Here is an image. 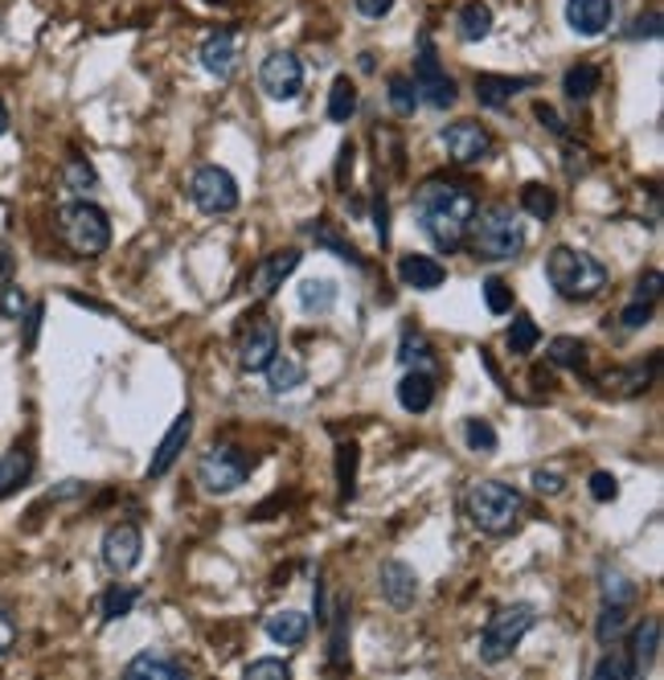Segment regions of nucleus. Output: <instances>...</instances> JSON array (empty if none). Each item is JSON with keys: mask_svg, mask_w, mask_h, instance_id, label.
<instances>
[{"mask_svg": "<svg viewBox=\"0 0 664 680\" xmlns=\"http://www.w3.org/2000/svg\"><path fill=\"white\" fill-rule=\"evenodd\" d=\"M521 209L537 222H549V217L558 214V193L542 181H529V185H521Z\"/></svg>", "mask_w": 664, "mask_h": 680, "instance_id": "obj_34", "label": "nucleus"}, {"mask_svg": "<svg viewBox=\"0 0 664 680\" xmlns=\"http://www.w3.org/2000/svg\"><path fill=\"white\" fill-rule=\"evenodd\" d=\"M386 99H390L394 116H415V107H419L415 78H410V74H390V78H386Z\"/></svg>", "mask_w": 664, "mask_h": 680, "instance_id": "obj_37", "label": "nucleus"}, {"mask_svg": "<svg viewBox=\"0 0 664 680\" xmlns=\"http://www.w3.org/2000/svg\"><path fill=\"white\" fill-rule=\"evenodd\" d=\"M58 234L62 242L78 255V259H99L103 250L111 247V222L99 205L87 197H74L58 209Z\"/></svg>", "mask_w": 664, "mask_h": 680, "instance_id": "obj_5", "label": "nucleus"}, {"mask_svg": "<svg viewBox=\"0 0 664 680\" xmlns=\"http://www.w3.org/2000/svg\"><path fill=\"white\" fill-rule=\"evenodd\" d=\"M534 488L542 496H563L566 493V476H558V472H534Z\"/></svg>", "mask_w": 664, "mask_h": 680, "instance_id": "obj_54", "label": "nucleus"}, {"mask_svg": "<svg viewBox=\"0 0 664 680\" xmlns=\"http://www.w3.org/2000/svg\"><path fill=\"white\" fill-rule=\"evenodd\" d=\"M140 553H144V533H140V525L119 521L103 533V565H107L111 574H131V570L140 565Z\"/></svg>", "mask_w": 664, "mask_h": 680, "instance_id": "obj_12", "label": "nucleus"}, {"mask_svg": "<svg viewBox=\"0 0 664 680\" xmlns=\"http://www.w3.org/2000/svg\"><path fill=\"white\" fill-rule=\"evenodd\" d=\"M398 361H403L406 369H427V365H431V345H427V336L406 333L403 348H398Z\"/></svg>", "mask_w": 664, "mask_h": 680, "instance_id": "obj_45", "label": "nucleus"}, {"mask_svg": "<svg viewBox=\"0 0 664 680\" xmlns=\"http://www.w3.org/2000/svg\"><path fill=\"white\" fill-rule=\"evenodd\" d=\"M9 131V107H4V99H0V136Z\"/></svg>", "mask_w": 664, "mask_h": 680, "instance_id": "obj_61", "label": "nucleus"}, {"mask_svg": "<svg viewBox=\"0 0 664 680\" xmlns=\"http://www.w3.org/2000/svg\"><path fill=\"white\" fill-rule=\"evenodd\" d=\"M300 250L296 247H288V250H271V255H267V259L259 262V267H255V279H250V288H255V295H259V300H271L275 291L283 288V279L291 276V271H296V267H300Z\"/></svg>", "mask_w": 664, "mask_h": 680, "instance_id": "obj_16", "label": "nucleus"}, {"mask_svg": "<svg viewBox=\"0 0 664 680\" xmlns=\"http://www.w3.org/2000/svg\"><path fill=\"white\" fill-rule=\"evenodd\" d=\"M656 357H652L649 365H632V369H615V374H603L595 386L603 393H611V398H635V393H644L652 386V377H656Z\"/></svg>", "mask_w": 664, "mask_h": 680, "instance_id": "obj_21", "label": "nucleus"}, {"mask_svg": "<svg viewBox=\"0 0 664 680\" xmlns=\"http://www.w3.org/2000/svg\"><path fill=\"white\" fill-rule=\"evenodd\" d=\"M591 496L599 500V505L615 500V496H620V479L611 476V472H595V476H591Z\"/></svg>", "mask_w": 664, "mask_h": 680, "instance_id": "obj_52", "label": "nucleus"}, {"mask_svg": "<svg viewBox=\"0 0 664 680\" xmlns=\"http://www.w3.org/2000/svg\"><path fill=\"white\" fill-rule=\"evenodd\" d=\"M476 99L480 107H492V111H501L508 102L517 99L525 87H534V78H508V74H476Z\"/></svg>", "mask_w": 664, "mask_h": 680, "instance_id": "obj_20", "label": "nucleus"}, {"mask_svg": "<svg viewBox=\"0 0 664 680\" xmlns=\"http://www.w3.org/2000/svg\"><path fill=\"white\" fill-rule=\"evenodd\" d=\"M189 668L181 660H169V656H152V651H140L128 668H124V677L140 680V677H152V680H176L185 677Z\"/></svg>", "mask_w": 664, "mask_h": 680, "instance_id": "obj_28", "label": "nucleus"}, {"mask_svg": "<svg viewBox=\"0 0 664 680\" xmlns=\"http://www.w3.org/2000/svg\"><path fill=\"white\" fill-rule=\"evenodd\" d=\"M529 242V234H525V222L513 205L496 202V205H484L476 214H472V226H468V238H463V247L472 250V259H484V262H513L525 250Z\"/></svg>", "mask_w": 664, "mask_h": 680, "instance_id": "obj_2", "label": "nucleus"}, {"mask_svg": "<svg viewBox=\"0 0 664 680\" xmlns=\"http://www.w3.org/2000/svg\"><path fill=\"white\" fill-rule=\"evenodd\" d=\"M374 222H377V242H382V247H390V209H386V197H377Z\"/></svg>", "mask_w": 664, "mask_h": 680, "instance_id": "obj_57", "label": "nucleus"}, {"mask_svg": "<svg viewBox=\"0 0 664 680\" xmlns=\"http://www.w3.org/2000/svg\"><path fill=\"white\" fill-rule=\"evenodd\" d=\"M308 238H312L320 250H329V255H336L341 262H349V267H365V259L357 255V247H353L349 238H341V230H336L332 222H312V226H308Z\"/></svg>", "mask_w": 664, "mask_h": 680, "instance_id": "obj_26", "label": "nucleus"}, {"mask_svg": "<svg viewBox=\"0 0 664 680\" xmlns=\"http://www.w3.org/2000/svg\"><path fill=\"white\" fill-rule=\"evenodd\" d=\"M353 156H357V148L353 144L341 148V160H336V185H345L349 181V173H353Z\"/></svg>", "mask_w": 664, "mask_h": 680, "instance_id": "obj_59", "label": "nucleus"}, {"mask_svg": "<svg viewBox=\"0 0 664 680\" xmlns=\"http://www.w3.org/2000/svg\"><path fill=\"white\" fill-rule=\"evenodd\" d=\"M534 116L542 119V128H549V131H554V136H563V140H566V123H563V116H558V111H554L549 102H537Z\"/></svg>", "mask_w": 664, "mask_h": 680, "instance_id": "obj_56", "label": "nucleus"}, {"mask_svg": "<svg viewBox=\"0 0 664 680\" xmlns=\"http://www.w3.org/2000/svg\"><path fill=\"white\" fill-rule=\"evenodd\" d=\"M329 665L332 668H349V603H336V611H332Z\"/></svg>", "mask_w": 664, "mask_h": 680, "instance_id": "obj_39", "label": "nucleus"}, {"mask_svg": "<svg viewBox=\"0 0 664 680\" xmlns=\"http://www.w3.org/2000/svg\"><path fill=\"white\" fill-rule=\"evenodd\" d=\"M439 144H443L451 164H480V160L492 156L496 140H492V131L484 123H476V119H456V123H448V128L439 131Z\"/></svg>", "mask_w": 664, "mask_h": 680, "instance_id": "obj_10", "label": "nucleus"}, {"mask_svg": "<svg viewBox=\"0 0 664 680\" xmlns=\"http://www.w3.org/2000/svg\"><path fill=\"white\" fill-rule=\"evenodd\" d=\"M42 316H45V307L42 304H30L25 307V353H30L33 345H38V333H42Z\"/></svg>", "mask_w": 664, "mask_h": 680, "instance_id": "obj_53", "label": "nucleus"}, {"mask_svg": "<svg viewBox=\"0 0 664 680\" xmlns=\"http://www.w3.org/2000/svg\"><path fill=\"white\" fill-rule=\"evenodd\" d=\"M463 443L472 451H480V455H492L501 439H496V427L489 419H468L463 422Z\"/></svg>", "mask_w": 664, "mask_h": 680, "instance_id": "obj_44", "label": "nucleus"}, {"mask_svg": "<svg viewBox=\"0 0 664 680\" xmlns=\"http://www.w3.org/2000/svg\"><path fill=\"white\" fill-rule=\"evenodd\" d=\"M189 434H193V410H181L176 422L169 427V434L160 439V447L152 451V464H148V479H164L173 472V464L181 460V451H185Z\"/></svg>", "mask_w": 664, "mask_h": 680, "instance_id": "obj_15", "label": "nucleus"}, {"mask_svg": "<svg viewBox=\"0 0 664 680\" xmlns=\"http://www.w3.org/2000/svg\"><path fill=\"white\" fill-rule=\"evenodd\" d=\"M537 623V607L534 603H505V607H496L484 623V632H480V660L484 665H501L508 660L513 651L521 648V639L534 632Z\"/></svg>", "mask_w": 664, "mask_h": 680, "instance_id": "obj_6", "label": "nucleus"}, {"mask_svg": "<svg viewBox=\"0 0 664 680\" xmlns=\"http://www.w3.org/2000/svg\"><path fill=\"white\" fill-rule=\"evenodd\" d=\"M357 460H362L357 443H341V447H336V484H341V500H353V496H357Z\"/></svg>", "mask_w": 664, "mask_h": 680, "instance_id": "obj_38", "label": "nucleus"}, {"mask_svg": "<svg viewBox=\"0 0 664 680\" xmlns=\"http://www.w3.org/2000/svg\"><path fill=\"white\" fill-rule=\"evenodd\" d=\"M140 603V591L136 586H111V591H103V598H99V611H103V619L107 623H116V619H124V615H131V607Z\"/></svg>", "mask_w": 664, "mask_h": 680, "instance_id": "obj_42", "label": "nucleus"}, {"mask_svg": "<svg viewBox=\"0 0 664 680\" xmlns=\"http://www.w3.org/2000/svg\"><path fill=\"white\" fill-rule=\"evenodd\" d=\"M628 623H632V611L620 607V603H603L599 619H595V639L607 648V644H615V639L628 632Z\"/></svg>", "mask_w": 664, "mask_h": 680, "instance_id": "obj_35", "label": "nucleus"}, {"mask_svg": "<svg viewBox=\"0 0 664 680\" xmlns=\"http://www.w3.org/2000/svg\"><path fill=\"white\" fill-rule=\"evenodd\" d=\"M652 312H656V304H644V300H632V304H628V307H623V312H620L623 328H628V333H635V328H644V324H649V320H652Z\"/></svg>", "mask_w": 664, "mask_h": 680, "instance_id": "obj_49", "label": "nucleus"}, {"mask_svg": "<svg viewBox=\"0 0 664 680\" xmlns=\"http://www.w3.org/2000/svg\"><path fill=\"white\" fill-rule=\"evenodd\" d=\"M357 4V13L370 17V21H377V17H386L394 9V0H353Z\"/></svg>", "mask_w": 664, "mask_h": 680, "instance_id": "obj_58", "label": "nucleus"}, {"mask_svg": "<svg viewBox=\"0 0 664 680\" xmlns=\"http://www.w3.org/2000/svg\"><path fill=\"white\" fill-rule=\"evenodd\" d=\"M62 185L71 188L74 197H87L90 188L99 185V176H95V169H90L87 156H78V152H74V156L62 164Z\"/></svg>", "mask_w": 664, "mask_h": 680, "instance_id": "obj_36", "label": "nucleus"}, {"mask_svg": "<svg viewBox=\"0 0 664 680\" xmlns=\"http://www.w3.org/2000/svg\"><path fill=\"white\" fill-rule=\"evenodd\" d=\"M336 283L332 279H303L300 283V307L308 316H329L332 307H336Z\"/></svg>", "mask_w": 664, "mask_h": 680, "instance_id": "obj_32", "label": "nucleus"}, {"mask_svg": "<svg viewBox=\"0 0 664 680\" xmlns=\"http://www.w3.org/2000/svg\"><path fill=\"white\" fill-rule=\"evenodd\" d=\"M435 402V377L427 369H406V377L398 381V406L406 414H427Z\"/></svg>", "mask_w": 664, "mask_h": 680, "instance_id": "obj_23", "label": "nucleus"}, {"mask_svg": "<svg viewBox=\"0 0 664 680\" xmlns=\"http://www.w3.org/2000/svg\"><path fill=\"white\" fill-rule=\"evenodd\" d=\"M17 276V259H13V250L9 247H0V288H9Z\"/></svg>", "mask_w": 664, "mask_h": 680, "instance_id": "obj_60", "label": "nucleus"}, {"mask_svg": "<svg viewBox=\"0 0 664 680\" xmlns=\"http://www.w3.org/2000/svg\"><path fill=\"white\" fill-rule=\"evenodd\" d=\"M599 87H603V71L595 62H578L563 74V90L570 102H587Z\"/></svg>", "mask_w": 664, "mask_h": 680, "instance_id": "obj_27", "label": "nucleus"}, {"mask_svg": "<svg viewBox=\"0 0 664 680\" xmlns=\"http://www.w3.org/2000/svg\"><path fill=\"white\" fill-rule=\"evenodd\" d=\"M275 353H279V328L267 316H255L246 324L243 341H238V365H243V374H263Z\"/></svg>", "mask_w": 664, "mask_h": 680, "instance_id": "obj_13", "label": "nucleus"}, {"mask_svg": "<svg viewBox=\"0 0 664 680\" xmlns=\"http://www.w3.org/2000/svg\"><path fill=\"white\" fill-rule=\"evenodd\" d=\"M537 341H542V328H537L529 316H517L513 324H508L505 345H508V353H513V357H529V353L537 348Z\"/></svg>", "mask_w": 664, "mask_h": 680, "instance_id": "obj_41", "label": "nucleus"}, {"mask_svg": "<svg viewBox=\"0 0 664 680\" xmlns=\"http://www.w3.org/2000/svg\"><path fill=\"white\" fill-rule=\"evenodd\" d=\"M410 78H415L419 102H427L435 111H448V107H456V99H460V83L439 66L431 33H422L419 37V58H415V74H410Z\"/></svg>", "mask_w": 664, "mask_h": 680, "instance_id": "obj_8", "label": "nucleus"}, {"mask_svg": "<svg viewBox=\"0 0 664 680\" xmlns=\"http://www.w3.org/2000/svg\"><path fill=\"white\" fill-rule=\"evenodd\" d=\"M377 591H382V598H386L390 607L406 611L419 598V574H415V565L382 562V570H377Z\"/></svg>", "mask_w": 664, "mask_h": 680, "instance_id": "obj_14", "label": "nucleus"}, {"mask_svg": "<svg viewBox=\"0 0 664 680\" xmlns=\"http://www.w3.org/2000/svg\"><path fill=\"white\" fill-rule=\"evenodd\" d=\"M246 680H288L291 677V665L288 660H271V656H263V660H250L243 668Z\"/></svg>", "mask_w": 664, "mask_h": 680, "instance_id": "obj_47", "label": "nucleus"}, {"mask_svg": "<svg viewBox=\"0 0 664 680\" xmlns=\"http://www.w3.org/2000/svg\"><path fill=\"white\" fill-rule=\"evenodd\" d=\"M255 467H259V455H255V451L238 447V443H217V447H210L202 460H197V484H202L210 496H231L250 479Z\"/></svg>", "mask_w": 664, "mask_h": 680, "instance_id": "obj_7", "label": "nucleus"}, {"mask_svg": "<svg viewBox=\"0 0 664 680\" xmlns=\"http://www.w3.org/2000/svg\"><path fill=\"white\" fill-rule=\"evenodd\" d=\"M25 307H30V300H25V291L21 288H0V316H9V320H21L25 316Z\"/></svg>", "mask_w": 664, "mask_h": 680, "instance_id": "obj_48", "label": "nucleus"}, {"mask_svg": "<svg viewBox=\"0 0 664 680\" xmlns=\"http://www.w3.org/2000/svg\"><path fill=\"white\" fill-rule=\"evenodd\" d=\"M546 361L578 374V369H587V361H591V348H587V341H578V336H554L546 345Z\"/></svg>", "mask_w": 664, "mask_h": 680, "instance_id": "obj_29", "label": "nucleus"}, {"mask_svg": "<svg viewBox=\"0 0 664 680\" xmlns=\"http://www.w3.org/2000/svg\"><path fill=\"white\" fill-rule=\"evenodd\" d=\"M398 279L415 291H439L443 283H448V267H443L439 259H431V255H403V262H398Z\"/></svg>", "mask_w": 664, "mask_h": 680, "instance_id": "obj_19", "label": "nucleus"}, {"mask_svg": "<svg viewBox=\"0 0 664 680\" xmlns=\"http://www.w3.org/2000/svg\"><path fill=\"white\" fill-rule=\"evenodd\" d=\"M480 291H484V304H489L492 316H505V312H513V288H508L501 276H489Z\"/></svg>", "mask_w": 664, "mask_h": 680, "instance_id": "obj_46", "label": "nucleus"}, {"mask_svg": "<svg viewBox=\"0 0 664 680\" xmlns=\"http://www.w3.org/2000/svg\"><path fill=\"white\" fill-rule=\"evenodd\" d=\"M656 651H661V619H644L640 627H635L628 656L635 660V668H640V672H649L652 660H656Z\"/></svg>", "mask_w": 664, "mask_h": 680, "instance_id": "obj_33", "label": "nucleus"}, {"mask_svg": "<svg viewBox=\"0 0 664 680\" xmlns=\"http://www.w3.org/2000/svg\"><path fill=\"white\" fill-rule=\"evenodd\" d=\"M546 279L570 304H587L595 295H603L607 288V267L587 250L575 247H554L546 255Z\"/></svg>", "mask_w": 664, "mask_h": 680, "instance_id": "obj_4", "label": "nucleus"}, {"mask_svg": "<svg viewBox=\"0 0 664 680\" xmlns=\"http://www.w3.org/2000/svg\"><path fill=\"white\" fill-rule=\"evenodd\" d=\"M263 374H267V393H271V398H283V393H291L296 386H303V365L296 361V357H288V353H275Z\"/></svg>", "mask_w": 664, "mask_h": 680, "instance_id": "obj_24", "label": "nucleus"}, {"mask_svg": "<svg viewBox=\"0 0 664 680\" xmlns=\"http://www.w3.org/2000/svg\"><path fill=\"white\" fill-rule=\"evenodd\" d=\"M599 591H603V603H620V607H632L635 594H640L623 570H603L599 574Z\"/></svg>", "mask_w": 664, "mask_h": 680, "instance_id": "obj_43", "label": "nucleus"}, {"mask_svg": "<svg viewBox=\"0 0 664 680\" xmlns=\"http://www.w3.org/2000/svg\"><path fill=\"white\" fill-rule=\"evenodd\" d=\"M456 33H460V42H484L492 33V9L489 4H480V0H468L456 17Z\"/></svg>", "mask_w": 664, "mask_h": 680, "instance_id": "obj_31", "label": "nucleus"}, {"mask_svg": "<svg viewBox=\"0 0 664 680\" xmlns=\"http://www.w3.org/2000/svg\"><path fill=\"white\" fill-rule=\"evenodd\" d=\"M197 58H202V66L214 78H234V71H238V37H234L231 30H217V33H210L202 42V50H197Z\"/></svg>", "mask_w": 664, "mask_h": 680, "instance_id": "obj_18", "label": "nucleus"}, {"mask_svg": "<svg viewBox=\"0 0 664 680\" xmlns=\"http://www.w3.org/2000/svg\"><path fill=\"white\" fill-rule=\"evenodd\" d=\"M189 197H193V205L210 217L234 214L238 202H243L238 181H234V173H226L222 164H202V169L193 173V181H189Z\"/></svg>", "mask_w": 664, "mask_h": 680, "instance_id": "obj_9", "label": "nucleus"}, {"mask_svg": "<svg viewBox=\"0 0 664 680\" xmlns=\"http://www.w3.org/2000/svg\"><path fill=\"white\" fill-rule=\"evenodd\" d=\"M210 4H214V0H210Z\"/></svg>", "mask_w": 664, "mask_h": 680, "instance_id": "obj_62", "label": "nucleus"}, {"mask_svg": "<svg viewBox=\"0 0 664 680\" xmlns=\"http://www.w3.org/2000/svg\"><path fill=\"white\" fill-rule=\"evenodd\" d=\"M357 107H362L357 83H353L349 74L332 78V90H329V119H332V123H349V119L357 116Z\"/></svg>", "mask_w": 664, "mask_h": 680, "instance_id": "obj_30", "label": "nucleus"}, {"mask_svg": "<svg viewBox=\"0 0 664 680\" xmlns=\"http://www.w3.org/2000/svg\"><path fill=\"white\" fill-rule=\"evenodd\" d=\"M259 90L275 102H296L300 99V90H303L300 58L288 54V50H275V54H267L263 66H259Z\"/></svg>", "mask_w": 664, "mask_h": 680, "instance_id": "obj_11", "label": "nucleus"}, {"mask_svg": "<svg viewBox=\"0 0 664 680\" xmlns=\"http://www.w3.org/2000/svg\"><path fill=\"white\" fill-rule=\"evenodd\" d=\"M632 300H644V304H656V300H661V271H644V276L635 279Z\"/></svg>", "mask_w": 664, "mask_h": 680, "instance_id": "obj_51", "label": "nucleus"}, {"mask_svg": "<svg viewBox=\"0 0 664 680\" xmlns=\"http://www.w3.org/2000/svg\"><path fill=\"white\" fill-rule=\"evenodd\" d=\"M615 17V0H566V25L578 37H599Z\"/></svg>", "mask_w": 664, "mask_h": 680, "instance_id": "obj_17", "label": "nucleus"}, {"mask_svg": "<svg viewBox=\"0 0 664 680\" xmlns=\"http://www.w3.org/2000/svg\"><path fill=\"white\" fill-rule=\"evenodd\" d=\"M480 197L472 193L468 181H451V176H431L422 181L415 193V214H419L422 234L431 238V247L439 255H456L463 250L472 214H476Z\"/></svg>", "mask_w": 664, "mask_h": 680, "instance_id": "obj_1", "label": "nucleus"}, {"mask_svg": "<svg viewBox=\"0 0 664 680\" xmlns=\"http://www.w3.org/2000/svg\"><path fill=\"white\" fill-rule=\"evenodd\" d=\"M628 37H649V42H656V37H661V9H649V13L635 17Z\"/></svg>", "mask_w": 664, "mask_h": 680, "instance_id": "obj_50", "label": "nucleus"}, {"mask_svg": "<svg viewBox=\"0 0 664 680\" xmlns=\"http://www.w3.org/2000/svg\"><path fill=\"white\" fill-rule=\"evenodd\" d=\"M263 632H267V639L283 644V648H300L308 632H312V619L303 611H275V615H267Z\"/></svg>", "mask_w": 664, "mask_h": 680, "instance_id": "obj_22", "label": "nucleus"}, {"mask_svg": "<svg viewBox=\"0 0 664 680\" xmlns=\"http://www.w3.org/2000/svg\"><path fill=\"white\" fill-rule=\"evenodd\" d=\"M591 677L595 680H635L640 677V668H635V660L628 651H607V656L595 660Z\"/></svg>", "mask_w": 664, "mask_h": 680, "instance_id": "obj_40", "label": "nucleus"}, {"mask_svg": "<svg viewBox=\"0 0 664 680\" xmlns=\"http://www.w3.org/2000/svg\"><path fill=\"white\" fill-rule=\"evenodd\" d=\"M463 512H468V521L476 525L480 533L505 537L525 517V496L513 484H505V479H480L463 496Z\"/></svg>", "mask_w": 664, "mask_h": 680, "instance_id": "obj_3", "label": "nucleus"}, {"mask_svg": "<svg viewBox=\"0 0 664 680\" xmlns=\"http://www.w3.org/2000/svg\"><path fill=\"white\" fill-rule=\"evenodd\" d=\"M30 476H33V451L30 447L4 451V455H0V500L13 496Z\"/></svg>", "mask_w": 664, "mask_h": 680, "instance_id": "obj_25", "label": "nucleus"}, {"mask_svg": "<svg viewBox=\"0 0 664 680\" xmlns=\"http://www.w3.org/2000/svg\"><path fill=\"white\" fill-rule=\"evenodd\" d=\"M13 648H17V623L9 611H0V660L13 656Z\"/></svg>", "mask_w": 664, "mask_h": 680, "instance_id": "obj_55", "label": "nucleus"}]
</instances>
